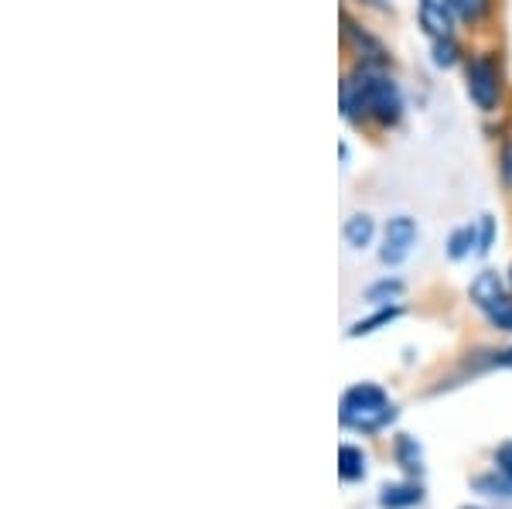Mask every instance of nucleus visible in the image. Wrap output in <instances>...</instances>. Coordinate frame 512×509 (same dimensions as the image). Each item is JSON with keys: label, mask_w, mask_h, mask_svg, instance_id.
<instances>
[{"label": "nucleus", "mask_w": 512, "mask_h": 509, "mask_svg": "<svg viewBox=\"0 0 512 509\" xmlns=\"http://www.w3.org/2000/svg\"><path fill=\"white\" fill-rule=\"evenodd\" d=\"M342 113L345 120L362 123L373 117L383 127H393L403 117V96L400 86L386 76L379 65L362 62L352 76H345L342 82Z\"/></svg>", "instance_id": "f257e3e1"}, {"label": "nucleus", "mask_w": 512, "mask_h": 509, "mask_svg": "<svg viewBox=\"0 0 512 509\" xmlns=\"http://www.w3.org/2000/svg\"><path fill=\"white\" fill-rule=\"evenodd\" d=\"M338 421L345 431L355 434H379L396 421V404L379 383H355L342 393Z\"/></svg>", "instance_id": "f03ea898"}, {"label": "nucleus", "mask_w": 512, "mask_h": 509, "mask_svg": "<svg viewBox=\"0 0 512 509\" xmlns=\"http://www.w3.org/2000/svg\"><path fill=\"white\" fill-rule=\"evenodd\" d=\"M468 96L485 113H492L499 106L502 82H499V65H495L492 55H475L468 62Z\"/></svg>", "instance_id": "7ed1b4c3"}, {"label": "nucleus", "mask_w": 512, "mask_h": 509, "mask_svg": "<svg viewBox=\"0 0 512 509\" xmlns=\"http://www.w3.org/2000/svg\"><path fill=\"white\" fill-rule=\"evenodd\" d=\"M420 240V229L410 216H396L386 223V233H383V250H379V260L386 267H400L403 260L414 253V246Z\"/></svg>", "instance_id": "20e7f679"}, {"label": "nucleus", "mask_w": 512, "mask_h": 509, "mask_svg": "<svg viewBox=\"0 0 512 509\" xmlns=\"http://www.w3.org/2000/svg\"><path fill=\"white\" fill-rule=\"evenodd\" d=\"M454 18H458V14H454L451 0H420V24H424V31L434 41L437 38H451Z\"/></svg>", "instance_id": "39448f33"}, {"label": "nucleus", "mask_w": 512, "mask_h": 509, "mask_svg": "<svg viewBox=\"0 0 512 509\" xmlns=\"http://www.w3.org/2000/svg\"><path fill=\"white\" fill-rule=\"evenodd\" d=\"M424 503V486L417 479L390 482L379 489V509H414Z\"/></svg>", "instance_id": "423d86ee"}, {"label": "nucleus", "mask_w": 512, "mask_h": 509, "mask_svg": "<svg viewBox=\"0 0 512 509\" xmlns=\"http://www.w3.org/2000/svg\"><path fill=\"white\" fill-rule=\"evenodd\" d=\"M369 458L359 445H342L338 448V479L342 482H362L369 472Z\"/></svg>", "instance_id": "0eeeda50"}, {"label": "nucleus", "mask_w": 512, "mask_h": 509, "mask_svg": "<svg viewBox=\"0 0 512 509\" xmlns=\"http://www.w3.org/2000/svg\"><path fill=\"white\" fill-rule=\"evenodd\" d=\"M393 455H396V465H400L407 475L424 472V448H420V441L410 438V434H400V438H396Z\"/></svg>", "instance_id": "6e6552de"}, {"label": "nucleus", "mask_w": 512, "mask_h": 509, "mask_svg": "<svg viewBox=\"0 0 512 509\" xmlns=\"http://www.w3.org/2000/svg\"><path fill=\"white\" fill-rule=\"evenodd\" d=\"M502 291H506V287H502L499 274H495V270H482V274H478L475 281H472V287H468V298H472V305L482 311L485 305H489V301L499 298Z\"/></svg>", "instance_id": "1a4fd4ad"}, {"label": "nucleus", "mask_w": 512, "mask_h": 509, "mask_svg": "<svg viewBox=\"0 0 512 509\" xmlns=\"http://www.w3.org/2000/svg\"><path fill=\"white\" fill-rule=\"evenodd\" d=\"M403 315V308H396V305H383L376 311V315H369V318H359L352 328H349V339H362V335H373L379 332V328H390L396 318Z\"/></svg>", "instance_id": "9d476101"}, {"label": "nucleus", "mask_w": 512, "mask_h": 509, "mask_svg": "<svg viewBox=\"0 0 512 509\" xmlns=\"http://www.w3.org/2000/svg\"><path fill=\"white\" fill-rule=\"evenodd\" d=\"M373 236H376V223L366 212H359V216H352L349 223H345V243H349L352 250H366V246L373 243Z\"/></svg>", "instance_id": "9b49d317"}, {"label": "nucleus", "mask_w": 512, "mask_h": 509, "mask_svg": "<svg viewBox=\"0 0 512 509\" xmlns=\"http://www.w3.org/2000/svg\"><path fill=\"white\" fill-rule=\"evenodd\" d=\"M400 298H403V281H396V277H383V281L366 287V301H373L376 308L393 305V301H400Z\"/></svg>", "instance_id": "f8f14e48"}, {"label": "nucleus", "mask_w": 512, "mask_h": 509, "mask_svg": "<svg viewBox=\"0 0 512 509\" xmlns=\"http://www.w3.org/2000/svg\"><path fill=\"white\" fill-rule=\"evenodd\" d=\"M482 315L489 318V325L499 328V332H512V298L506 291H502L495 301H489V305L482 308Z\"/></svg>", "instance_id": "ddd939ff"}, {"label": "nucleus", "mask_w": 512, "mask_h": 509, "mask_svg": "<svg viewBox=\"0 0 512 509\" xmlns=\"http://www.w3.org/2000/svg\"><path fill=\"white\" fill-rule=\"evenodd\" d=\"M472 486L482 492V496H492V499H512V482L502 475L499 469L489 472V475H475Z\"/></svg>", "instance_id": "4468645a"}, {"label": "nucleus", "mask_w": 512, "mask_h": 509, "mask_svg": "<svg viewBox=\"0 0 512 509\" xmlns=\"http://www.w3.org/2000/svg\"><path fill=\"white\" fill-rule=\"evenodd\" d=\"M472 246H478V226H461L451 233L448 240V257L451 260H465L472 253Z\"/></svg>", "instance_id": "2eb2a0df"}, {"label": "nucleus", "mask_w": 512, "mask_h": 509, "mask_svg": "<svg viewBox=\"0 0 512 509\" xmlns=\"http://www.w3.org/2000/svg\"><path fill=\"white\" fill-rule=\"evenodd\" d=\"M451 7H454V14H458L461 21L475 24V21H482L485 14H489L492 0H451Z\"/></svg>", "instance_id": "dca6fc26"}, {"label": "nucleus", "mask_w": 512, "mask_h": 509, "mask_svg": "<svg viewBox=\"0 0 512 509\" xmlns=\"http://www.w3.org/2000/svg\"><path fill=\"white\" fill-rule=\"evenodd\" d=\"M434 62L437 65H454V62H458V45H454V38H437L434 41Z\"/></svg>", "instance_id": "f3484780"}, {"label": "nucleus", "mask_w": 512, "mask_h": 509, "mask_svg": "<svg viewBox=\"0 0 512 509\" xmlns=\"http://www.w3.org/2000/svg\"><path fill=\"white\" fill-rule=\"evenodd\" d=\"M492 243H495V219L482 216V223H478V253H489Z\"/></svg>", "instance_id": "a211bd4d"}, {"label": "nucleus", "mask_w": 512, "mask_h": 509, "mask_svg": "<svg viewBox=\"0 0 512 509\" xmlns=\"http://www.w3.org/2000/svg\"><path fill=\"white\" fill-rule=\"evenodd\" d=\"M492 458H495V469H499L512 482V441H502V445L495 448Z\"/></svg>", "instance_id": "6ab92c4d"}, {"label": "nucleus", "mask_w": 512, "mask_h": 509, "mask_svg": "<svg viewBox=\"0 0 512 509\" xmlns=\"http://www.w3.org/2000/svg\"><path fill=\"white\" fill-rule=\"evenodd\" d=\"M506 178L512 182V147H506Z\"/></svg>", "instance_id": "aec40b11"}, {"label": "nucleus", "mask_w": 512, "mask_h": 509, "mask_svg": "<svg viewBox=\"0 0 512 509\" xmlns=\"http://www.w3.org/2000/svg\"><path fill=\"white\" fill-rule=\"evenodd\" d=\"M369 4H376V7H390V0H369Z\"/></svg>", "instance_id": "412c9836"}, {"label": "nucleus", "mask_w": 512, "mask_h": 509, "mask_svg": "<svg viewBox=\"0 0 512 509\" xmlns=\"http://www.w3.org/2000/svg\"><path fill=\"white\" fill-rule=\"evenodd\" d=\"M509 281H512V270H509Z\"/></svg>", "instance_id": "4be33fe9"}, {"label": "nucleus", "mask_w": 512, "mask_h": 509, "mask_svg": "<svg viewBox=\"0 0 512 509\" xmlns=\"http://www.w3.org/2000/svg\"><path fill=\"white\" fill-rule=\"evenodd\" d=\"M465 509H475V506H465Z\"/></svg>", "instance_id": "5701e85b"}]
</instances>
